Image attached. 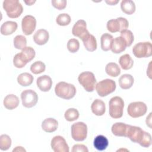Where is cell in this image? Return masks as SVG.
Masks as SVG:
<instances>
[{"label": "cell", "mask_w": 152, "mask_h": 152, "mask_svg": "<svg viewBox=\"0 0 152 152\" xmlns=\"http://www.w3.org/2000/svg\"><path fill=\"white\" fill-rule=\"evenodd\" d=\"M144 132V131L139 126L129 125L126 132V137L129 138L132 142L139 144L142 138Z\"/></svg>", "instance_id": "cell-13"}, {"label": "cell", "mask_w": 152, "mask_h": 152, "mask_svg": "<svg viewBox=\"0 0 152 152\" xmlns=\"http://www.w3.org/2000/svg\"><path fill=\"white\" fill-rule=\"evenodd\" d=\"M3 8L8 17L16 18L21 15L23 11L21 4L17 0H5L3 2Z\"/></svg>", "instance_id": "cell-2"}, {"label": "cell", "mask_w": 152, "mask_h": 152, "mask_svg": "<svg viewBox=\"0 0 152 152\" xmlns=\"http://www.w3.org/2000/svg\"><path fill=\"white\" fill-rule=\"evenodd\" d=\"M36 26V19L31 15L24 17L21 21V28L23 33L28 36L33 33Z\"/></svg>", "instance_id": "cell-11"}, {"label": "cell", "mask_w": 152, "mask_h": 152, "mask_svg": "<svg viewBox=\"0 0 152 152\" xmlns=\"http://www.w3.org/2000/svg\"><path fill=\"white\" fill-rule=\"evenodd\" d=\"M71 21V17L66 13L60 14L58 15L56 19V22L59 26H65L68 25Z\"/></svg>", "instance_id": "cell-37"}, {"label": "cell", "mask_w": 152, "mask_h": 152, "mask_svg": "<svg viewBox=\"0 0 152 152\" xmlns=\"http://www.w3.org/2000/svg\"><path fill=\"white\" fill-rule=\"evenodd\" d=\"M96 149L99 151H103L106 149L109 145L107 138L102 135H97L95 137L93 142Z\"/></svg>", "instance_id": "cell-25"}, {"label": "cell", "mask_w": 152, "mask_h": 152, "mask_svg": "<svg viewBox=\"0 0 152 152\" xmlns=\"http://www.w3.org/2000/svg\"><path fill=\"white\" fill-rule=\"evenodd\" d=\"M33 76L28 73L24 72L20 74L17 77V82L18 83L23 87H26L31 85L33 81Z\"/></svg>", "instance_id": "cell-29"}, {"label": "cell", "mask_w": 152, "mask_h": 152, "mask_svg": "<svg viewBox=\"0 0 152 152\" xmlns=\"http://www.w3.org/2000/svg\"><path fill=\"white\" fill-rule=\"evenodd\" d=\"M28 62H29L28 59L21 52L17 53L13 58V64L17 68H22L24 67Z\"/></svg>", "instance_id": "cell-30"}, {"label": "cell", "mask_w": 152, "mask_h": 152, "mask_svg": "<svg viewBox=\"0 0 152 152\" xmlns=\"http://www.w3.org/2000/svg\"><path fill=\"white\" fill-rule=\"evenodd\" d=\"M151 113H150L149 115L146 118V124L148 125L150 128H151Z\"/></svg>", "instance_id": "cell-43"}, {"label": "cell", "mask_w": 152, "mask_h": 152, "mask_svg": "<svg viewBox=\"0 0 152 152\" xmlns=\"http://www.w3.org/2000/svg\"><path fill=\"white\" fill-rule=\"evenodd\" d=\"M19 104L18 97L13 94L7 95L4 99V105L8 110L15 109Z\"/></svg>", "instance_id": "cell-23"}, {"label": "cell", "mask_w": 152, "mask_h": 152, "mask_svg": "<svg viewBox=\"0 0 152 152\" xmlns=\"http://www.w3.org/2000/svg\"><path fill=\"white\" fill-rule=\"evenodd\" d=\"M24 2L27 5H33V4H34L36 2L35 1H24Z\"/></svg>", "instance_id": "cell-46"}, {"label": "cell", "mask_w": 152, "mask_h": 152, "mask_svg": "<svg viewBox=\"0 0 152 152\" xmlns=\"http://www.w3.org/2000/svg\"><path fill=\"white\" fill-rule=\"evenodd\" d=\"M119 63L123 69L128 70L132 67L134 61L129 54H124L119 58Z\"/></svg>", "instance_id": "cell-28"}, {"label": "cell", "mask_w": 152, "mask_h": 152, "mask_svg": "<svg viewBox=\"0 0 152 152\" xmlns=\"http://www.w3.org/2000/svg\"><path fill=\"white\" fill-rule=\"evenodd\" d=\"M128 125H129L122 122H116L112 126V132L115 136L126 137Z\"/></svg>", "instance_id": "cell-18"}, {"label": "cell", "mask_w": 152, "mask_h": 152, "mask_svg": "<svg viewBox=\"0 0 152 152\" xmlns=\"http://www.w3.org/2000/svg\"><path fill=\"white\" fill-rule=\"evenodd\" d=\"M27 40L23 35H17L14 39V46L17 49L23 50L26 47Z\"/></svg>", "instance_id": "cell-33"}, {"label": "cell", "mask_w": 152, "mask_h": 152, "mask_svg": "<svg viewBox=\"0 0 152 152\" xmlns=\"http://www.w3.org/2000/svg\"><path fill=\"white\" fill-rule=\"evenodd\" d=\"M11 145V139L7 134H2L0 136V149L2 151H6L10 148Z\"/></svg>", "instance_id": "cell-34"}, {"label": "cell", "mask_w": 152, "mask_h": 152, "mask_svg": "<svg viewBox=\"0 0 152 152\" xmlns=\"http://www.w3.org/2000/svg\"><path fill=\"white\" fill-rule=\"evenodd\" d=\"M49 38L48 31L45 29L38 30L33 36L34 42L38 45H43L46 44Z\"/></svg>", "instance_id": "cell-16"}, {"label": "cell", "mask_w": 152, "mask_h": 152, "mask_svg": "<svg viewBox=\"0 0 152 152\" xmlns=\"http://www.w3.org/2000/svg\"><path fill=\"white\" fill-rule=\"evenodd\" d=\"M87 126L83 122H77L71 126V136L76 141H83L87 138Z\"/></svg>", "instance_id": "cell-7"}, {"label": "cell", "mask_w": 152, "mask_h": 152, "mask_svg": "<svg viewBox=\"0 0 152 152\" xmlns=\"http://www.w3.org/2000/svg\"><path fill=\"white\" fill-rule=\"evenodd\" d=\"M106 74L112 77H116L121 74V69L118 65L115 62L108 63L105 67Z\"/></svg>", "instance_id": "cell-31"}, {"label": "cell", "mask_w": 152, "mask_h": 152, "mask_svg": "<svg viewBox=\"0 0 152 152\" xmlns=\"http://www.w3.org/2000/svg\"><path fill=\"white\" fill-rule=\"evenodd\" d=\"M58 126V121L52 118L45 119L42 123V129L46 132H53L55 131Z\"/></svg>", "instance_id": "cell-22"}, {"label": "cell", "mask_w": 152, "mask_h": 152, "mask_svg": "<svg viewBox=\"0 0 152 152\" xmlns=\"http://www.w3.org/2000/svg\"><path fill=\"white\" fill-rule=\"evenodd\" d=\"M113 40V36L111 34L107 33L102 34L100 38L102 49L103 51H108L111 49Z\"/></svg>", "instance_id": "cell-26"}, {"label": "cell", "mask_w": 152, "mask_h": 152, "mask_svg": "<svg viewBox=\"0 0 152 152\" xmlns=\"http://www.w3.org/2000/svg\"><path fill=\"white\" fill-rule=\"evenodd\" d=\"M132 53L137 58L150 57L152 55V45L149 42H139L133 47Z\"/></svg>", "instance_id": "cell-6"}, {"label": "cell", "mask_w": 152, "mask_h": 152, "mask_svg": "<svg viewBox=\"0 0 152 152\" xmlns=\"http://www.w3.org/2000/svg\"><path fill=\"white\" fill-rule=\"evenodd\" d=\"M105 2L110 5H115L119 2V1H105Z\"/></svg>", "instance_id": "cell-45"}, {"label": "cell", "mask_w": 152, "mask_h": 152, "mask_svg": "<svg viewBox=\"0 0 152 152\" xmlns=\"http://www.w3.org/2000/svg\"><path fill=\"white\" fill-rule=\"evenodd\" d=\"M72 152H88L87 147L83 144H75L72 147Z\"/></svg>", "instance_id": "cell-42"}, {"label": "cell", "mask_w": 152, "mask_h": 152, "mask_svg": "<svg viewBox=\"0 0 152 152\" xmlns=\"http://www.w3.org/2000/svg\"><path fill=\"white\" fill-rule=\"evenodd\" d=\"M17 27V23L15 21H5L1 26V33L4 36L12 34L16 31Z\"/></svg>", "instance_id": "cell-21"}, {"label": "cell", "mask_w": 152, "mask_h": 152, "mask_svg": "<svg viewBox=\"0 0 152 152\" xmlns=\"http://www.w3.org/2000/svg\"><path fill=\"white\" fill-rule=\"evenodd\" d=\"M116 86L115 81L111 79H105L99 81L96 85V90L100 97H104L113 93Z\"/></svg>", "instance_id": "cell-5"}, {"label": "cell", "mask_w": 152, "mask_h": 152, "mask_svg": "<svg viewBox=\"0 0 152 152\" xmlns=\"http://www.w3.org/2000/svg\"><path fill=\"white\" fill-rule=\"evenodd\" d=\"M51 3L53 7L57 10H62L66 7L67 2L65 0H53L51 1Z\"/></svg>", "instance_id": "cell-41"}, {"label": "cell", "mask_w": 152, "mask_h": 152, "mask_svg": "<svg viewBox=\"0 0 152 152\" xmlns=\"http://www.w3.org/2000/svg\"><path fill=\"white\" fill-rule=\"evenodd\" d=\"M51 148L55 152H69V147L65 138L60 135L55 136L51 140Z\"/></svg>", "instance_id": "cell-12"}, {"label": "cell", "mask_w": 152, "mask_h": 152, "mask_svg": "<svg viewBox=\"0 0 152 152\" xmlns=\"http://www.w3.org/2000/svg\"><path fill=\"white\" fill-rule=\"evenodd\" d=\"M139 144L142 147L148 148L151 144V135L147 132L144 131L142 138L140 141Z\"/></svg>", "instance_id": "cell-39"}, {"label": "cell", "mask_w": 152, "mask_h": 152, "mask_svg": "<svg viewBox=\"0 0 152 152\" xmlns=\"http://www.w3.org/2000/svg\"><path fill=\"white\" fill-rule=\"evenodd\" d=\"M124 102L119 96H115L110 99L109 102V113L112 118H120L123 115Z\"/></svg>", "instance_id": "cell-3"}, {"label": "cell", "mask_w": 152, "mask_h": 152, "mask_svg": "<svg viewBox=\"0 0 152 152\" xmlns=\"http://www.w3.org/2000/svg\"><path fill=\"white\" fill-rule=\"evenodd\" d=\"M80 48V43L76 39H71L67 43V49L71 53L77 52Z\"/></svg>", "instance_id": "cell-38"}, {"label": "cell", "mask_w": 152, "mask_h": 152, "mask_svg": "<svg viewBox=\"0 0 152 152\" xmlns=\"http://www.w3.org/2000/svg\"><path fill=\"white\" fill-rule=\"evenodd\" d=\"M89 31L87 30L86 22L84 20H78L74 25L72 33L74 36L78 37L80 39L84 37Z\"/></svg>", "instance_id": "cell-14"}, {"label": "cell", "mask_w": 152, "mask_h": 152, "mask_svg": "<svg viewBox=\"0 0 152 152\" xmlns=\"http://www.w3.org/2000/svg\"><path fill=\"white\" fill-rule=\"evenodd\" d=\"M78 80L86 91L88 92L94 91L96 85V79L93 72L90 71L81 72L78 75Z\"/></svg>", "instance_id": "cell-4"}, {"label": "cell", "mask_w": 152, "mask_h": 152, "mask_svg": "<svg viewBox=\"0 0 152 152\" xmlns=\"http://www.w3.org/2000/svg\"><path fill=\"white\" fill-rule=\"evenodd\" d=\"M21 52L26 56L29 62L34 59V58L35 57V50L33 48L30 46H26L21 50Z\"/></svg>", "instance_id": "cell-40"}, {"label": "cell", "mask_w": 152, "mask_h": 152, "mask_svg": "<svg viewBox=\"0 0 152 152\" xmlns=\"http://www.w3.org/2000/svg\"><path fill=\"white\" fill-rule=\"evenodd\" d=\"M92 112L97 116H102L106 111V106L103 101L100 99H96L91 105Z\"/></svg>", "instance_id": "cell-20"}, {"label": "cell", "mask_w": 152, "mask_h": 152, "mask_svg": "<svg viewBox=\"0 0 152 152\" xmlns=\"http://www.w3.org/2000/svg\"><path fill=\"white\" fill-rule=\"evenodd\" d=\"M45 64L40 61L34 62L30 66V71L34 74H39L45 71Z\"/></svg>", "instance_id": "cell-32"}, {"label": "cell", "mask_w": 152, "mask_h": 152, "mask_svg": "<svg viewBox=\"0 0 152 152\" xmlns=\"http://www.w3.org/2000/svg\"><path fill=\"white\" fill-rule=\"evenodd\" d=\"M12 151L13 152H14V151H26V150L21 146H17L12 150Z\"/></svg>", "instance_id": "cell-44"}, {"label": "cell", "mask_w": 152, "mask_h": 152, "mask_svg": "<svg viewBox=\"0 0 152 152\" xmlns=\"http://www.w3.org/2000/svg\"><path fill=\"white\" fill-rule=\"evenodd\" d=\"M128 21L123 17H118L116 19H111L107 23V29L111 33L122 32L128 27Z\"/></svg>", "instance_id": "cell-8"}, {"label": "cell", "mask_w": 152, "mask_h": 152, "mask_svg": "<svg viewBox=\"0 0 152 152\" xmlns=\"http://www.w3.org/2000/svg\"><path fill=\"white\" fill-rule=\"evenodd\" d=\"M36 84L40 90L42 91L47 92L49 91L52 87V80L49 75H44L37 78Z\"/></svg>", "instance_id": "cell-15"}, {"label": "cell", "mask_w": 152, "mask_h": 152, "mask_svg": "<svg viewBox=\"0 0 152 152\" xmlns=\"http://www.w3.org/2000/svg\"><path fill=\"white\" fill-rule=\"evenodd\" d=\"M121 37L124 39L126 43V46H130L134 42V37L132 32L129 30H125L121 32Z\"/></svg>", "instance_id": "cell-36"}, {"label": "cell", "mask_w": 152, "mask_h": 152, "mask_svg": "<svg viewBox=\"0 0 152 152\" xmlns=\"http://www.w3.org/2000/svg\"><path fill=\"white\" fill-rule=\"evenodd\" d=\"M126 43L123 38L117 37L113 40L111 50L114 53H120L124 52L126 48Z\"/></svg>", "instance_id": "cell-19"}, {"label": "cell", "mask_w": 152, "mask_h": 152, "mask_svg": "<svg viewBox=\"0 0 152 152\" xmlns=\"http://www.w3.org/2000/svg\"><path fill=\"white\" fill-rule=\"evenodd\" d=\"M21 99L23 106L27 108H31L37 104L38 96L37 93L32 90H26L21 93Z\"/></svg>", "instance_id": "cell-10"}, {"label": "cell", "mask_w": 152, "mask_h": 152, "mask_svg": "<svg viewBox=\"0 0 152 152\" xmlns=\"http://www.w3.org/2000/svg\"><path fill=\"white\" fill-rule=\"evenodd\" d=\"M121 8L125 14L131 15L135 11V5L132 1L124 0L121 3Z\"/></svg>", "instance_id": "cell-27"}, {"label": "cell", "mask_w": 152, "mask_h": 152, "mask_svg": "<svg viewBox=\"0 0 152 152\" xmlns=\"http://www.w3.org/2000/svg\"><path fill=\"white\" fill-rule=\"evenodd\" d=\"M55 92L57 96L69 100L73 98L76 94V88L73 84L61 81L56 84L55 87Z\"/></svg>", "instance_id": "cell-1"}, {"label": "cell", "mask_w": 152, "mask_h": 152, "mask_svg": "<svg viewBox=\"0 0 152 152\" xmlns=\"http://www.w3.org/2000/svg\"><path fill=\"white\" fill-rule=\"evenodd\" d=\"M65 118L69 122L77 120L79 117V112L75 108H69L67 109L64 113Z\"/></svg>", "instance_id": "cell-35"}, {"label": "cell", "mask_w": 152, "mask_h": 152, "mask_svg": "<svg viewBox=\"0 0 152 152\" xmlns=\"http://www.w3.org/2000/svg\"><path fill=\"white\" fill-rule=\"evenodd\" d=\"M147 111V106L142 102H134L129 103L127 108L128 115L133 118H137L144 116Z\"/></svg>", "instance_id": "cell-9"}, {"label": "cell", "mask_w": 152, "mask_h": 152, "mask_svg": "<svg viewBox=\"0 0 152 152\" xmlns=\"http://www.w3.org/2000/svg\"><path fill=\"white\" fill-rule=\"evenodd\" d=\"M85 48L89 52H93L97 49V41L95 37L88 33L81 39Z\"/></svg>", "instance_id": "cell-17"}, {"label": "cell", "mask_w": 152, "mask_h": 152, "mask_svg": "<svg viewBox=\"0 0 152 152\" xmlns=\"http://www.w3.org/2000/svg\"><path fill=\"white\" fill-rule=\"evenodd\" d=\"M134 82V77L128 74H123L119 79V84L121 88L126 90L130 88Z\"/></svg>", "instance_id": "cell-24"}]
</instances>
